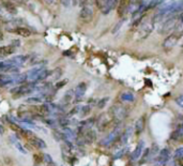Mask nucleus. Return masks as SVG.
Wrapping results in <instances>:
<instances>
[{"label": "nucleus", "mask_w": 183, "mask_h": 166, "mask_svg": "<svg viewBox=\"0 0 183 166\" xmlns=\"http://www.w3.org/2000/svg\"><path fill=\"white\" fill-rule=\"evenodd\" d=\"M155 26V23L153 20V17L150 20H144L142 22V24L138 26L137 30V39L138 40H144L146 38H148L151 34V32L153 31Z\"/></svg>", "instance_id": "obj_1"}, {"label": "nucleus", "mask_w": 183, "mask_h": 166, "mask_svg": "<svg viewBox=\"0 0 183 166\" xmlns=\"http://www.w3.org/2000/svg\"><path fill=\"white\" fill-rule=\"evenodd\" d=\"M109 116L111 117L113 119H115V120L119 121V122H121L123 119L127 118V109L125 106H123L122 104H120V103H117V104L113 105V106L109 108V112H108Z\"/></svg>", "instance_id": "obj_2"}, {"label": "nucleus", "mask_w": 183, "mask_h": 166, "mask_svg": "<svg viewBox=\"0 0 183 166\" xmlns=\"http://www.w3.org/2000/svg\"><path fill=\"white\" fill-rule=\"evenodd\" d=\"M179 23H180V16L174 15L171 17H169L168 20H166L163 23L162 27L160 28V33L162 34H166V33H169L170 31L174 30L177 27L179 26Z\"/></svg>", "instance_id": "obj_3"}, {"label": "nucleus", "mask_w": 183, "mask_h": 166, "mask_svg": "<svg viewBox=\"0 0 183 166\" xmlns=\"http://www.w3.org/2000/svg\"><path fill=\"white\" fill-rule=\"evenodd\" d=\"M120 136H121V128H120L119 125V127L111 130L110 133H109L104 139L101 140L100 144L102 145V146H109V145L113 144L117 139H119Z\"/></svg>", "instance_id": "obj_4"}, {"label": "nucleus", "mask_w": 183, "mask_h": 166, "mask_svg": "<svg viewBox=\"0 0 183 166\" xmlns=\"http://www.w3.org/2000/svg\"><path fill=\"white\" fill-rule=\"evenodd\" d=\"M94 11L92 5H84L81 7V10L79 12V18L84 23H90L93 18Z\"/></svg>", "instance_id": "obj_5"}, {"label": "nucleus", "mask_w": 183, "mask_h": 166, "mask_svg": "<svg viewBox=\"0 0 183 166\" xmlns=\"http://www.w3.org/2000/svg\"><path fill=\"white\" fill-rule=\"evenodd\" d=\"M179 38H180V35H179L177 32H174V33H171V34H169L165 40H164L163 48L165 50H170L171 48H174V45L178 43Z\"/></svg>", "instance_id": "obj_6"}, {"label": "nucleus", "mask_w": 183, "mask_h": 166, "mask_svg": "<svg viewBox=\"0 0 183 166\" xmlns=\"http://www.w3.org/2000/svg\"><path fill=\"white\" fill-rule=\"evenodd\" d=\"M130 3H131V0H119V3H118V15L121 18H124L125 16L129 13V8Z\"/></svg>", "instance_id": "obj_7"}, {"label": "nucleus", "mask_w": 183, "mask_h": 166, "mask_svg": "<svg viewBox=\"0 0 183 166\" xmlns=\"http://www.w3.org/2000/svg\"><path fill=\"white\" fill-rule=\"evenodd\" d=\"M27 140L30 145H32L34 148H38V149H44L46 148V144L42 138L38 137V136H34V135H31L29 137H27Z\"/></svg>", "instance_id": "obj_8"}, {"label": "nucleus", "mask_w": 183, "mask_h": 166, "mask_svg": "<svg viewBox=\"0 0 183 166\" xmlns=\"http://www.w3.org/2000/svg\"><path fill=\"white\" fill-rule=\"evenodd\" d=\"M170 159V150L168 148H164L163 150L160 151L159 155H157V164L160 166L165 165Z\"/></svg>", "instance_id": "obj_9"}, {"label": "nucleus", "mask_w": 183, "mask_h": 166, "mask_svg": "<svg viewBox=\"0 0 183 166\" xmlns=\"http://www.w3.org/2000/svg\"><path fill=\"white\" fill-rule=\"evenodd\" d=\"M144 3H142V0H131V3H130L129 8V13L127 15H135L138 11H140L142 7H144Z\"/></svg>", "instance_id": "obj_10"}, {"label": "nucleus", "mask_w": 183, "mask_h": 166, "mask_svg": "<svg viewBox=\"0 0 183 166\" xmlns=\"http://www.w3.org/2000/svg\"><path fill=\"white\" fill-rule=\"evenodd\" d=\"M23 24V20L20 18H14L5 24V29L10 32H15L18 28H20V25Z\"/></svg>", "instance_id": "obj_11"}, {"label": "nucleus", "mask_w": 183, "mask_h": 166, "mask_svg": "<svg viewBox=\"0 0 183 166\" xmlns=\"http://www.w3.org/2000/svg\"><path fill=\"white\" fill-rule=\"evenodd\" d=\"M95 5L103 14H108L111 11L108 5V0H96Z\"/></svg>", "instance_id": "obj_12"}, {"label": "nucleus", "mask_w": 183, "mask_h": 166, "mask_svg": "<svg viewBox=\"0 0 183 166\" xmlns=\"http://www.w3.org/2000/svg\"><path fill=\"white\" fill-rule=\"evenodd\" d=\"M27 59H28L27 56L20 55V56H16V57L8 60V62L11 63V64H13V66H15V67H20V66H23V64H25V62L27 61Z\"/></svg>", "instance_id": "obj_13"}, {"label": "nucleus", "mask_w": 183, "mask_h": 166, "mask_svg": "<svg viewBox=\"0 0 183 166\" xmlns=\"http://www.w3.org/2000/svg\"><path fill=\"white\" fill-rule=\"evenodd\" d=\"M132 133H133V128L127 127V130L123 132V134H121V136H120V143H121V145L127 144V142H129V139L132 136Z\"/></svg>", "instance_id": "obj_14"}, {"label": "nucleus", "mask_w": 183, "mask_h": 166, "mask_svg": "<svg viewBox=\"0 0 183 166\" xmlns=\"http://www.w3.org/2000/svg\"><path fill=\"white\" fill-rule=\"evenodd\" d=\"M14 52H15V47L12 46V45L2 46V47H0V59L8 57L9 55H12Z\"/></svg>", "instance_id": "obj_15"}, {"label": "nucleus", "mask_w": 183, "mask_h": 166, "mask_svg": "<svg viewBox=\"0 0 183 166\" xmlns=\"http://www.w3.org/2000/svg\"><path fill=\"white\" fill-rule=\"evenodd\" d=\"M144 148H145L144 140H140V142L138 143L137 146H136L135 150H134L133 153H132V159H133V160H137L138 157H140V155L142 154V150H144Z\"/></svg>", "instance_id": "obj_16"}, {"label": "nucleus", "mask_w": 183, "mask_h": 166, "mask_svg": "<svg viewBox=\"0 0 183 166\" xmlns=\"http://www.w3.org/2000/svg\"><path fill=\"white\" fill-rule=\"evenodd\" d=\"M86 90H87V85L86 83H79L75 88V96L76 99H81L85 94Z\"/></svg>", "instance_id": "obj_17"}, {"label": "nucleus", "mask_w": 183, "mask_h": 166, "mask_svg": "<svg viewBox=\"0 0 183 166\" xmlns=\"http://www.w3.org/2000/svg\"><path fill=\"white\" fill-rule=\"evenodd\" d=\"M145 129V118L144 117H140L137 121L135 122V125H134V130H135V134L136 135H139Z\"/></svg>", "instance_id": "obj_18"}, {"label": "nucleus", "mask_w": 183, "mask_h": 166, "mask_svg": "<svg viewBox=\"0 0 183 166\" xmlns=\"http://www.w3.org/2000/svg\"><path fill=\"white\" fill-rule=\"evenodd\" d=\"M61 75H62V70H61L60 68H57L55 69V70L50 71L48 78H50V81H57V79L60 78Z\"/></svg>", "instance_id": "obj_19"}, {"label": "nucleus", "mask_w": 183, "mask_h": 166, "mask_svg": "<svg viewBox=\"0 0 183 166\" xmlns=\"http://www.w3.org/2000/svg\"><path fill=\"white\" fill-rule=\"evenodd\" d=\"M14 33L20 35V37H23V38H28L31 35V31L29 30L28 28H26V27H20V28H18Z\"/></svg>", "instance_id": "obj_20"}, {"label": "nucleus", "mask_w": 183, "mask_h": 166, "mask_svg": "<svg viewBox=\"0 0 183 166\" xmlns=\"http://www.w3.org/2000/svg\"><path fill=\"white\" fill-rule=\"evenodd\" d=\"M75 96V91L74 90H69V91H66V93L64 94L63 99H62V101H63L64 104H69V103L72 102L73 98Z\"/></svg>", "instance_id": "obj_21"}, {"label": "nucleus", "mask_w": 183, "mask_h": 166, "mask_svg": "<svg viewBox=\"0 0 183 166\" xmlns=\"http://www.w3.org/2000/svg\"><path fill=\"white\" fill-rule=\"evenodd\" d=\"M159 153H160V147H159V145L157 144H152V146H151V148H150V159H151V161H152L154 157H156L157 155H159Z\"/></svg>", "instance_id": "obj_22"}, {"label": "nucleus", "mask_w": 183, "mask_h": 166, "mask_svg": "<svg viewBox=\"0 0 183 166\" xmlns=\"http://www.w3.org/2000/svg\"><path fill=\"white\" fill-rule=\"evenodd\" d=\"M120 99H121V101H127V102H133L134 101V96L132 92H123V93L121 94V96H120Z\"/></svg>", "instance_id": "obj_23"}, {"label": "nucleus", "mask_w": 183, "mask_h": 166, "mask_svg": "<svg viewBox=\"0 0 183 166\" xmlns=\"http://www.w3.org/2000/svg\"><path fill=\"white\" fill-rule=\"evenodd\" d=\"M148 161H151V159H150V149H146L145 150V152L142 153V159H140V161H139V163L140 164H144V163H146V162H148Z\"/></svg>", "instance_id": "obj_24"}, {"label": "nucleus", "mask_w": 183, "mask_h": 166, "mask_svg": "<svg viewBox=\"0 0 183 166\" xmlns=\"http://www.w3.org/2000/svg\"><path fill=\"white\" fill-rule=\"evenodd\" d=\"M90 113H91V106H90V105H85V106H83L81 108L79 114H81V117H87Z\"/></svg>", "instance_id": "obj_25"}, {"label": "nucleus", "mask_w": 183, "mask_h": 166, "mask_svg": "<svg viewBox=\"0 0 183 166\" xmlns=\"http://www.w3.org/2000/svg\"><path fill=\"white\" fill-rule=\"evenodd\" d=\"M5 8L7 9V11L11 14H16L17 13V10H16L15 5L11 2H5Z\"/></svg>", "instance_id": "obj_26"}, {"label": "nucleus", "mask_w": 183, "mask_h": 166, "mask_svg": "<svg viewBox=\"0 0 183 166\" xmlns=\"http://www.w3.org/2000/svg\"><path fill=\"white\" fill-rule=\"evenodd\" d=\"M127 151V147H124V148H121L120 150H118L117 152L115 153V155H113V159H120V157H122L123 155L125 154V152Z\"/></svg>", "instance_id": "obj_27"}, {"label": "nucleus", "mask_w": 183, "mask_h": 166, "mask_svg": "<svg viewBox=\"0 0 183 166\" xmlns=\"http://www.w3.org/2000/svg\"><path fill=\"white\" fill-rule=\"evenodd\" d=\"M58 125L60 127H63V128H66L69 125H70V120L68 118H63V117H61V118L58 119Z\"/></svg>", "instance_id": "obj_28"}, {"label": "nucleus", "mask_w": 183, "mask_h": 166, "mask_svg": "<svg viewBox=\"0 0 183 166\" xmlns=\"http://www.w3.org/2000/svg\"><path fill=\"white\" fill-rule=\"evenodd\" d=\"M43 157H44V154H42L41 152L35 153V154H33V160H34V162L37 164H40V163H42V162L44 161Z\"/></svg>", "instance_id": "obj_29"}, {"label": "nucleus", "mask_w": 183, "mask_h": 166, "mask_svg": "<svg viewBox=\"0 0 183 166\" xmlns=\"http://www.w3.org/2000/svg\"><path fill=\"white\" fill-rule=\"evenodd\" d=\"M109 98H103L102 100L98 101V103H96V106L99 107V108H104L105 105H106V103L108 102Z\"/></svg>", "instance_id": "obj_30"}, {"label": "nucleus", "mask_w": 183, "mask_h": 166, "mask_svg": "<svg viewBox=\"0 0 183 166\" xmlns=\"http://www.w3.org/2000/svg\"><path fill=\"white\" fill-rule=\"evenodd\" d=\"M27 102L30 103V104H37V103L42 102V99L41 96H34V98H29L27 100Z\"/></svg>", "instance_id": "obj_31"}, {"label": "nucleus", "mask_w": 183, "mask_h": 166, "mask_svg": "<svg viewBox=\"0 0 183 166\" xmlns=\"http://www.w3.org/2000/svg\"><path fill=\"white\" fill-rule=\"evenodd\" d=\"M176 159H180V157H183V146L178 148L176 151H174V155Z\"/></svg>", "instance_id": "obj_32"}, {"label": "nucleus", "mask_w": 183, "mask_h": 166, "mask_svg": "<svg viewBox=\"0 0 183 166\" xmlns=\"http://www.w3.org/2000/svg\"><path fill=\"white\" fill-rule=\"evenodd\" d=\"M15 147H16V149H17V150H20V152L23 153V154H26V153H27V150L24 148V147H23V145L20 144V143L16 142L15 143Z\"/></svg>", "instance_id": "obj_33"}, {"label": "nucleus", "mask_w": 183, "mask_h": 166, "mask_svg": "<svg viewBox=\"0 0 183 166\" xmlns=\"http://www.w3.org/2000/svg\"><path fill=\"white\" fill-rule=\"evenodd\" d=\"M96 0H81V7L84 5H92L93 3H95Z\"/></svg>", "instance_id": "obj_34"}, {"label": "nucleus", "mask_w": 183, "mask_h": 166, "mask_svg": "<svg viewBox=\"0 0 183 166\" xmlns=\"http://www.w3.org/2000/svg\"><path fill=\"white\" fill-rule=\"evenodd\" d=\"M176 103L179 105V106L183 107V94H181V96H179L178 98L176 99Z\"/></svg>", "instance_id": "obj_35"}, {"label": "nucleus", "mask_w": 183, "mask_h": 166, "mask_svg": "<svg viewBox=\"0 0 183 166\" xmlns=\"http://www.w3.org/2000/svg\"><path fill=\"white\" fill-rule=\"evenodd\" d=\"M66 83H68V81H66H66H59V83H57L56 84V89H60V88H62Z\"/></svg>", "instance_id": "obj_36"}, {"label": "nucleus", "mask_w": 183, "mask_h": 166, "mask_svg": "<svg viewBox=\"0 0 183 166\" xmlns=\"http://www.w3.org/2000/svg\"><path fill=\"white\" fill-rule=\"evenodd\" d=\"M43 159H44V161H45L46 163H48V164L52 163V157H50L49 154H44Z\"/></svg>", "instance_id": "obj_37"}, {"label": "nucleus", "mask_w": 183, "mask_h": 166, "mask_svg": "<svg viewBox=\"0 0 183 166\" xmlns=\"http://www.w3.org/2000/svg\"><path fill=\"white\" fill-rule=\"evenodd\" d=\"M60 1L64 7H69V5H71V1H72V0H60Z\"/></svg>", "instance_id": "obj_38"}, {"label": "nucleus", "mask_w": 183, "mask_h": 166, "mask_svg": "<svg viewBox=\"0 0 183 166\" xmlns=\"http://www.w3.org/2000/svg\"><path fill=\"white\" fill-rule=\"evenodd\" d=\"M20 45V41L18 40H13V42H12V46H14V47H16V46Z\"/></svg>", "instance_id": "obj_39"}, {"label": "nucleus", "mask_w": 183, "mask_h": 166, "mask_svg": "<svg viewBox=\"0 0 183 166\" xmlns=\"http://www.w3.org/2000/svg\"><path fill=\"white\" fill-rule=\"evenodd\" d=\"M121 24H122V22H120V23H119V24H118V25H117V26H116V28H113V33H115V32H116V31H117V30H118V29H119V28H120V26H121Z\"/></svg>", "instance_id": "obj_40"}, {"label": "nucleus", "mask_w": 183, "mask_h": 166, "mask_svg": "<svg viewBox=\"0 0 183 166\" xmlns=\"http://www.w3.org/2000/svg\"><path fill=\"white\" fill-rule=\"evenodd\" d=\"M178 162H179V165H180V166H183V157H180V159H178Z\"/></svg>", "instance_id": "obj_41"}, {"label": "nucleus", "mask_w": 183, "mask_h": 166, "mask_svg": "<svg viewBox=\"0 0 183 166\" xmlns=\"http://www.w3.org/2000/svg\"><path fill=\"white\" fill-rule=\"evenodd\" d=\"M5 133V129H3V127L1 125H0V134H1V135H2V134Z\"/></svg>", "instance_id": "obj_42"}, {"label": "nucleus", "mask_w": 183, "mask_h": 166, "mask_svg": "<svg viewBox=\"0 0 183 166\" xmlns=\"http://www.w3.org/2000/svg\"><path fill=\"white\" fill-rule=\"evenodd\" d=\"M180 22L183 24V12H182V13H181V15H180Z\"/></svg>", "instance_id": "obj_43"}, {"label": "nucleus", "mask_w": 183, "mask_h": 166, "mask_svg": "<svg viewBox=\"0 0 183 166\" xmlns=\"http://www.w3.org/2000/svg\"><path fill=\"white\" fill-rule=\"evenodd\" d=\"M3 39V37H2V33L0 32V40H2Z\"/></svg>", "instance_id": "obj_44"}, {"label": "nucleus", "mask_w": 183, "mask_h": 166, "mask_svg": "<svg viewBox=\"0 0 183 166\" xmlns=\"http://www.w3.org/2000/svg\"><path fill=\"white\" fill-rule=\"evenodd\" d=\"M72 1H73V2H74V3H76V2H77V0H72Z\"/></svg>", "instance_id": "obj_45"}]
</instances>
